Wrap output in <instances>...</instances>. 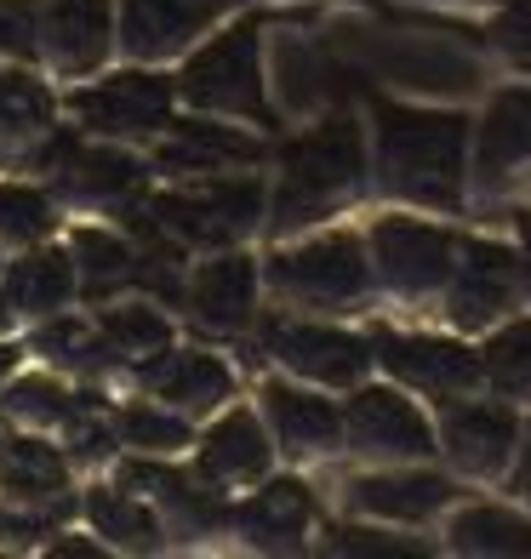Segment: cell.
Masks as SVG:
<instances>
[{
  "instance_id": "6da1fadb",
  "label": "cell",
  "mask_w": 531,
  "mask_h": 559,
  "mask_svg": "<svg viewBox=\"0 0 531 559\" xmlns=\"http://www.w3.org/2000/svg\"><path fill=\"white\" fill-rule=\"evenodd\" d=\"M469 132L474 120L458 109L371 104V183L384 200L417 212H463L469 200Z\"/></svg>"
},
{
  "instance_id": "7a4b0ae2",
  "label": "cell",
  "mask_w": 531,
  "mask_h": 559,
  "mask_svg": "<svg viewBox=\"0 0 531 559\" xmlns=\"http://www.w3.org/2000/svg\"><path fill=\"white\" fill-rule=\"evenodd\" d=\"M371 189V143L366 126L349 109L326 115L320 126L297 132L281 143L274 155V183H269V212H263V235L269 240H292L303 228L332 223L349 212L354 200Z\"/></svg>"
},
{
  "instance_id": "3957f363",
  "label": "cell",
  "mask_w": 531,
  "mask_h": 559,
  "mask_svg": "<svg viewBox=\"0 0 531 559\" xmlns=\"http://www.w3.org/2000/svg\"><path fill=\"white\" fill-rule=\"evenodd\" d=\"M177 109L189 115H217L274 132V97L263 81V23L258 17H223L217 29L189 46L172 63Z\"/></svg>"
},
{
  "instance_id": "277c9868",
  "label": "cell",
  "mask_w": 531,
  "mask_h": 559,
  "mask_svg": "<svg viewBox=\"0 0 531 559\" xmlns=\"http://www.w3.org/2000/svg\"><path fill=\"white\" fill-rule=\"evenodd\" d=\"M263 212H269V177L263 171L184 177V183H161L143 194V217L177 251H189V258L246 246L263 228Z\"/></svg>"
},
{
  "instance_id": "5b68a950",
  "label": "cell",
  "mask_w": 531,
  "mask_h": 559,
  "mask_svg": "<svg viewBox=\"0 0 531 559\" xmlns=\"http://www.w3.org/2000/svg\"><path fill=\"white\" fill-rule=\"evenodd\" d=\"M263 292L286 314H343L371 297V258L366 235L354 228H303L274 240L263 258Z\"/></svg>"
},
{
  "instance_id": "8992f818",
  "label": "cell",
  "mask_w": 531,
  "mask_h": 559,
  "mask_svg": "<svg viewBox=\"0 0 531 559\" xmlns=\"http://www.w3.org/2000/svg\"><path fill=\"white\" fill-rule=\"evenodd\" d=\"M58 115L74 126L81 138H104L126 148H149L166 126L177 120V86L172 69H149V63H126L115 58L104 74L74 81L58 92Z\"/></svg>"
},
{
  "instance_id": "52a82bcc",
  "label": "cell",
  "mask_w": 531,
  "mask_h": 559,
  "mask_svg": "<svg viewBox=\"0 0 531 559\" xmlns=\"http://www.w3.org/2000/svg\"><path fill=\"white\" fill-rule=\"evenodd\" d=\"M263 354L274 360V371L315 383L326 394H349L377 366L366 332H349V325L320 320V314H286V309L263 325Z\"/></svg>"
},
{
  "instance_id": "ba28073f",
  "label": "cell",
  "mask_w": 531,
  "mask_h": 559,
  "mask_svg": "<svg viewBox=\"0 0 531 559\" xmlns=\"http://www.w3.org/2000/svg\"><path fill=\"white\" fill-rule=\"evenodd\" d=\"M366 258L371 286H384L400 302H435L458 263V235L406 212H384L366 223Z\"/></svg>"
},
{
  "instance_id": "9c48e42d",
  "label": "cell",
  "mask_w": 531,
  "mask_h": 559,
  "mask_svg": "<svg viewBox=\"0 0 531 559\" xmlns=\"http://www.w3.org/2000/svg\"><path fill=\"white\" fill-rule=\"evenodd\" d=\"M343 451L366 468L428 463L435 456V417L400 383H354L343 400Z\"/></svg>"
},
{
  "instance_id": "30bf717a",
  "label": "cell",
  "mask_w": 531,
  "mask_h": 559,
  "mask_svg": "<svg viewBox=\"0 0 531 559\" xmlns=\"http://www.w3.org/2000/svg\"><path fill=\"white\" fill-rule=\"evenodd\" d=\"M143 155H149V177H161V183H184V177L258 171L269 160V138L258 132V126H240V120L177 109V120L143 148Z\"/></svg>"
},
{
  "instance_id": "8fae6325",
  "label": "cell",
  "mask_w": 531,
  "mask_h": 559,
  "mask_svg": "<svg viewBox=\"0 0 531 559\" xmlns=\"http://www.w3.org/2000/svg\"><path fill=\"white\" fill-rule=\"evenodd\" d=\"M371 360L377 371H389V383H400L406 394H428V400H458V394L486 389L480 348L463 332L440 337V332H389V325H377Z\"/></svg>"
},
{
  "instance_id": "7c38bea8",
  "label": "cell",
  "mask_w": 531,
  "mask_h": 559,
  "mask_svg": "<svg viewBox=\"0 0 531 559\" xmlns=\"http://www.w3.org/2000/svg\"><path fill=\"white\" fill-rule=\"evenodd\" d=\"M184 463L194 468L200 486H212L217 497H235L246 486H258L263 474H274V440L269 423L258 412V400H229L223 412H212L206 423L194 428V445Z\"/></svg>"
},
{
  "instance_id": "4fadbf2b",
  "label": "cell",
  "mask_w": 531,
  "mask_h": 559,
  "mask_svg": "<svg viewBox=\"0 0 531 559\" xmlns=\"http://www.w3.org/2000/svg\"><path fill=\"white\" fill-rule=\"evenodd\" d=\"M184 314L206 337H246L263 314V258L246 246L229 251H200L184 274Z\"/></svg>"
},
{
  "instance_id": "5bb4252c",
  "label": "cell",
  "mask_w": 531,
  "mask_h": 559,
  "mask_svg": "<svg viewBox=\"0 0 531 559\" xmlns=\"http://www.w3.org/2000/svg\"><path fill=\"white\" fill-rule=\"evenodd\" d=\"M35 40L46 81L58 86L92 81L120 58L115 0H35Z\"/></svg>"
},
{
  "instance_id": "9a60e30c",
  "label": "cell",
  "mask_w": 531,
  "mask_h": 559,
  "mask_svg": "<svg viewBox=\"0 0 531 559\" xmlns=\"http://www.w3.org/2000/svg\"><path fill=\"white\" fill-rule=\"evenodd\" d=\"M240 0H115V40L126 63L172 69L200 46L223 17H235Z\"/></svg>"
},
{
  "instance_id": "2e32d148",
  "label": "cell",
  "mask_w": 531,
  "mask_h": 559,
  "mask_svg": "<svg viewBox=\"0 0 531 559\" xmlns=\"http://www.w3.org/2000/svg\"><path fill=\"white\" fill-rule=\"evenodd\" d=\"M440 302H446L451 332H463V337H486L497 320H509L515 302H520L515 246L486 240V235L458 240V263H451V280H446Z\"/></svg>"
},
{
  "instance_id": "e0dca14e",
  "label": "cell",
  "mask_w": 531,
  "mask_h": 559,
  "mask_svg": "<svg viewBox=\"0 0 531 559\" xmlns=\"http://www.w3.org/2000/svg\"><path fill=\"white\" fill-rule=\"evenodd\" d=\"M520 423L526 417L515 412V400H474V394L440 400L435 451L463 479H503L520 445Z\"/></svg>"
},
{
  "instance_id": "ac0fdd59",
  "label": "cell",
  "mask_w": 531,
  "mask_h": 559,
  "mask_svg": "<svg viewBox=\"0 0 531 559\" xmlns=\"http://www.w3.org/2000/svg\"><path fill=\"white\" fill-rule=\"evenodd\" d=\"M258 412L269 423L274 456L292 463V468L326 463V456L343 451V405L315 383H297V377L274 371V377L258 383Z\"/></svg>"
},
{
  "instance_id": "d6986e66",
  "label": "cell",
  "mask_w": 531,
  "mask_h": 559,
  "mask_svg": "<svg viewBox=\"0 0 531 559\" xmlns=\"http://www.w3.org/2000/svg\"><path fill=\"white\" fill-rule=\"evenodd\" d=\"M229 537L246 554H303L315 537V491L303 474H263L229 497Z\"/></svg>"
},
{
  "instance_id": "ffe728a7",
  "label": "cell",
  "mask_w": 531,
  "mask_h": 559,
  "mask_svg": "<svg viewBox=\"0 0 531 559\" xmlns=\"http://www.w3.org/2000/svg\"><path fill=\"white\" fill-rule=\"evenodd\" d=\"M531 177V86L492 92L486 115L469 132V189L474 194H509Z\"/></svg>"
},
{
  "instance_id": "44dd1931",
  "label": "cell",
  "mask_w": 531,
  "mask_h": 559,
  "mask_svg": "<svg viewBox=\"0 0 531 559\" xmlns=\"http://www.w3.org/2000/svg\"><path fill=\"white\" fill-rule=\"evenodd\" d=\"M132 389L149 394V400H161V405H172L177 417H189L200 428L212 412H223L229 400H240V371L223 360V354H212V348L172 343L161 360H149L132 377Z\"/></svg>"
},
{
  "instance_id": "7402d4cb",
  "label": "cell",
  "mask_w": 531,
  "mask_h": 559,
  "mask_svg": "<svg viewBox=\"0 0 531 559\" xmlns=\"http://www.w3.org/2000/svg\"><path fill=\"white\" fill-rule=\"evenodd\" d=\"M458 486L451 474H435L423 463H394V468H366L343 486V502L354 520H377V525H423L451 508Z\"/></svg>"
},
{
  "instance_id": "603a6c76",
  "label": "cell",
  "mask_w": 531,
  "mask_h": 559,
  "mask_svg": "<svg viewBox=\"0 0 531 559\" xmlns=\"http://www.w3.org/2000/svg\"><path fill=\"white\" fill-rule=\"evenodd\" d=\"M0 297L12 302L23 332L74 309V302H81V269H74L69 240L58 235V240H40L30 251H12V258L0 263Z\"/></svg>"
},
{
  "instance_id": "cb8c5ba5",
  "label": "cell",
  "mask_w": 531,
  "mask_h": 559,
  "mask_svg": "<svg viewBox=\"0 0 531 559\" xmlns=\"http://www.w3.org/2000/svg\"><path fill=\"white\" fill-rule=\"evenodd\" d=\"M92 325H97V337H104L109 354H115L120 383H132L149 360H161V354L177 343V320L166 314V302L161 297H138V292L104 297L92 309Z\"/></svg>"
},
{
  "instance_id": "d4e9b609",
  "label": "cell",
  "mask_w": 531,
  "mask_h": 559,
  "mask_svg": "<svg viewBox=\"0 0 531 559\" xmlns=\"http://www.w3.org/2000/svg\"><path fill=\"white\" fill-rule=\"evenodd\" d=\"M81 525L97 531L115 554H166L172 548L149 497H138L132 486H120L109 474H92L81 486Z\"/></svg>"
},
{
  "instance_id": "484cf974",
  "label": "cell",
  "mask_w": 531,
  "mask_h": 559,
  "mask_svg": "<svg viewBox=\"0 0 531 559\" xmlns=\"http://www.w3.org/2000/svg\"><path fill=\"white\" fill-rule=\"evenodd\" d=\"M23 343H30V360L63 371L69 383H74V377H86V389L120 383V366H115L109 343L97 337L92 314H81V309H63V314H52V320L30 325V332H23Z\"/></svg>"
},
{
  "instance_id": "4316f807",
  "label": "cell",
  "mask_w": 531,
  "mask_h": 559,
  "mask_svg": "<svg viewBox=\"0 0 531 559\" xmlns=\"http://www.w3.org/2000/svg\"><path fill=\"white\" fill-rule=\"evenodd\" d=\"M63 240L74 251V269H81V297L92 292L97 302L104 297H120V292H132V280H138V240L126 235V228L104 223V217H81V223H69L63 228Z\"/></svg>"
},
{
  "instance_id": "83f0119b",
  "label": "cell",
  "mask_w": 531,
  "mask_h": 559,
  "mask_svg": "<svg viewBox=\"0 0 531 559\" xmlns=\"http://www.w3.org/2000/svg\"><path fill=\"white\" fill-rule=\"evenodd\" d=\"M74 405H81V389L40 360H30L7 389H0V417H7L12 435H58L74 417Z\"/></svg>"
},
{
  "instance_id": "f1b7e54d",
  "label": "cell",
  "mask_w": 531,
  "mask_h": 559,
  "mask_svg": "<svg viewBox=\"0 0 531 559\" xmlns=\"http://www.w3.org/2000/svg\"><path fill=\"white\" fill-rule=\"evenodd\" d=\"M446 548L469 559H531V514L515 502H469L451 508Z\"/></svg>"
},
{
  "instance_id": "f546056e",
  "label": "cell",
  "mask_w": 531,
  "mask_h": 559,
  "mask_svg": "<svg viewBox=\"0 0 531 559\" xmlns=\"http://www.w3.org/2000/svg\"><path fill=\"white\" fill-rule=\"evenodd\" d=\"M52 126H58V92L40 81V69L0 74V166H17Z\"/></svg>"
},
{
  "instance_id": "4dcf8cb0",
  "label": "cell",
  "mask_w": 531,
  "mask_h": 559,
  "mask_svg": "<svg viewBox=\"0 0 531 559\" xmlns=\"http://www.w3.org/2000/svg\"><path fill=\"white\" fill-rule=\"evenodd\" d=\"M69 228V212L40 177H0V251H30L40 240H58Z\"/></svg>"
},
{
  "instance_id": "1f68e13d",
  "label": "cell",
  "mask_w": 531,
  "mask_h": 559,
  "mask_svg": "<svg viewBox=\"0 0 531 559\" xmlns=\"http://www.w3.org/2000/svg\"><path fill=\"white\" fill-rule=\"evenodd\" d=\"M58 445L69 456L74 474H109L120 463V435H115V412H109V394L104 389H86L81 405H74V417L58 428Z\"/></svg>"
},
{
  "instance_id": "d6a6232c",
  "label": "cell",
  "mask_w": 531,
  "mask_h": 559,
  "mask_svg": "<svg viewBox=\"0 0 531 559\" xmlns=\"http://www.w3.org/2000/svg\"><path fill=\"white\" fill-rule=\"evenodd\" d=\"M109 412H115V435L126 451H138V456H189L194 445V423L189 417H177L172 405L161 400H109Z\"/></svg>"
},
{
  "instance_id": "836d02e7",
  "label": "cell",
  "mask_w": 531,
  "mask_h": 559,
  "mask_svg": "<svg viewBox=\"0 0 531 559\" xmlns=\"http://www.w3.org/2000/svg\"><path fill=\"white\" fill-rule=\"evenodd\" d=\"M480 366H486V389L497 400L531 405V314L497 320L480 343Z\"/></svg>"
},
{
  "instance_id": "e575fe53",
  "label": "cell",
  "mask_w": 531,
  "mask_h": 559,
  "mask_svg": "<svg viewBox=\"0 0 531 559\" xmlns=\"http://www.w3.org/2000/svg\"><path fill=\"white\" fill-rule=\"evenodd\" d=\"M486 46L515 74H531V0H503V7H492Z\"/></svg>"
},
{
  "instance_id": "d590c367",
  "label": "cell",
  "mask_w": 531,
  "mask_h": 559,
  "mask_svg": "<svg viewBox=\"0 0 531 559\" xmlns=\"http://www.w3.org/2000/svg\"><path fill=\"white\" fill-rule=\"evenodd\" d=\"M0 69H40L35 0H0Z\"/></svg>"
},
{
  "instance_id": "8d00e7d4",
  "label": "cell",
  "mask_w": 531,
  "mask_h": 559,
  "mask_svg": "<svg viewBox=\"0 0 531 559\" xmlns=\"http://www.w3.org/2000/svg\"><path fill=\"white\" fill-rule=\"evenodd\" d=\"M326 548H332V554H377V559H417V554H428V543L389 537V531H377V520L332 531V543H326Z\"/></svg>"
},
{
  "instance_id": "74e56055",
  "label": "cell",
  "mask_w": 531,
  "mask_h": 559,
  "mask_svg": "<svg viewBox=\"0 0 531 559\" xmlns=\"http://www.w3.org/2000/svg\"><path fill=\"white\" fill-rule=\"evenodd\" d=\"M46 559H115V548L97 537V531L74 525V531H52V543H40Z\"/></svg>"
},
{
  "instance_id": "f35d334b",
  "label": "cell",
  "mask_w": 531,
  "mask_h": 559,
  "mask_svg": "<svg viewBox=\"0 0 531 559\" xmlns=\"http://www.w3.org/2000/svg\"><path fill=\"white\" fill-rule=\"evenodd\" d=\"M509 491H515V502L531 508V417L520 423V445H515V463H509Z\"/></svg>"
},
{
  "instance_id": "ab89813d",
  "label": "cell",
  "mask_w": 531,
  "mask_h": 559,
  "mask_svg": "<svg viewBox=\"0 0 531 559\" xmlns=\"http://www.w3.org/2000/svg\"><path fill=\"white\" fill-rule=\"evenodd\" d=\"M515 258H520V297L531 302V206L515 212Z\"/></svg>"
},
{
  "instance_id": "60d3db41",
  "label": "cell",
  "mask_w": 531,
  "mask_h": 559,
  "mask_svg": "<svg viewBox=\"0 0 531 559\" xmlns=\"http://www.w3.org/2000/svg\"><path fill=\"white\" fill-rule=\"evenodd\" d=\"M30 366V343H23V332H12V337H0V389L12 383V377Z\"/></svg>"
},
{
  "instance_id": "b9f144b4",
  "label": "cell",
  "mask_w": 531,
  "mask_h": 559,
  "mask_svg": "<svg viewBox=\"0 0 531 559\" xmlns=\"http://www.w3.org/2000/svg\"><path fill=\"white\" fill-rule=\"evenodd\" d=\"M412 7H440V12H492L503 0H412Z\"/></svg>"
},
{
  "instance_id": "7bdbcfd3",
  "label": "cell",
  "mask_w": 531,
  "mask_h": 559,
  "mask_svg": "<svg viewBox=\"0 0 531 559\" xmlns=\"http://www.w3.org/2000/svg\"><path fill=\"white\" fill-rule=\"evenodd\" d=\"M12 332H23V320L12 314V302H7V297H0V337H12Z\"/></svg>"
},
{
  "instance_id": "ee69618b",
  "label": "cell",
  "mask_w": 531,
  "mask_h": 559,
  "mask_svg": "<svg viewBox=\"0 0 531 559\" xmlns=\"http://www.w3.org/2000/svg\"><path fill=\"white\" fill-rule=\"evenodd\" d=\"M309 7H377V0H309Z\"/></svg>"
},
{
  "instance_id": "f6af8a7d",
  "label": "cell",
  "mask_w": 531,
  "mask_h": 559,
  "mask_svg": "<svg viewBox=\"0 0 531 559\" xmlns=\"http://www.w3.org/2000/svg\"><path fill=\"white\" fill-rule=\"evenodd\" d=\"M7 440H12V428H7V417H0V451H7Z\"/></svg>"
},
{
  "instance_id": "bcb514c9",
  "label": "cell",
  "mask_w": 531,
  "mask_h": 559,
  "mask_svg": "<svg viewBox=\"0 0 531 559\" xmlns=\"http://www.w3.org/2000/svg\"><path fill=\"white\" fill-rule=\"evenodd\" d=\"M0 263H7V251H0Z\"/></svg>"
}]
</instances>
